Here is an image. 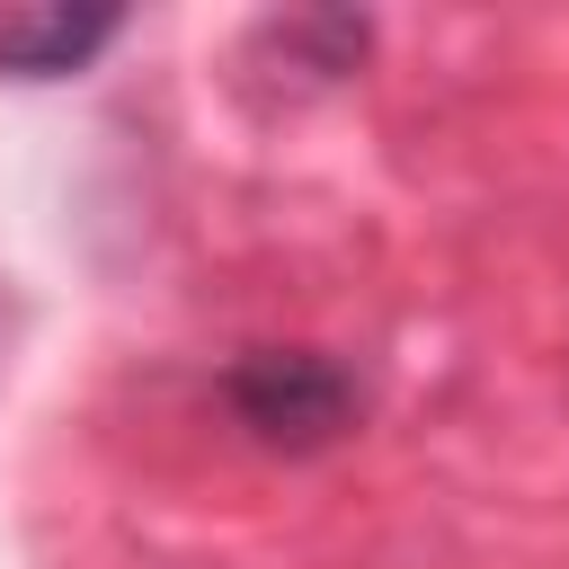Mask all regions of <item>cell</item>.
<instances>
[{
    "instance_id": "3",
    "label": "cell",
    "mask_w": 569,
    "mask_h": 569,
    "mask_svg": "<svg viewBox=\"0 0 569 569\" xmlns=\"http://www.w3.org/2000/svg\"><path fill=\"white\" fill-rule=\"evenodd\" d=\"M365 53H373V18H356V9H284V18H258L249 27V62H276L302 89L347 80Z\"/></svg>"
},
{
    "instance_id": "2",
    "label": "cell",
    "mask_w": 569,
    "mask_h": 569,
    "mask_svg": "<svg viewBox=\"0 0 569 569\" xmlns=\"http://www.w3.org/2000/svg\"><path fill=\"white\" fill-rule=\"evenodd\" d=\"M124 36L116 0H0V71L9 80H71Z\"/></svg>"
},
{
    "instance_id": "1",
    "label": "cell",
    "mask_w": 569,
    "mask_h": 569,
    "mask_svg": "<svg viewBox=\"0 0 569 569\" xmlns=\"http://www.w3.org/2000/svg\"><path fill=\"white\" fill-rule=\"evenodd\" d=\"M222 409L267 453H329L365 418V382L329 347H240L222 365Z\"/></svg>"
}]
</instances>
